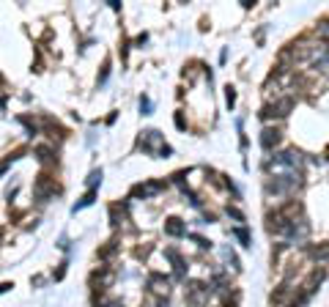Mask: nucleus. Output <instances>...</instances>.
Returning <instances> with one entry per match:
<instances>
[{
    "mask_svg": "<svg viewBox=\"0 0 329 307\" xmlns=\"http://www.w3.org/2000/svg\"><path fill=\"white\" fill-rule=\"evenodd\" d=\"M280 140H282V135L274 126H266V129L261 132V148H264V151H274V148L280 146Z\"/></svg>",
    "mask_w": 329,
    "mask_h": 307,
    "instance_id": "nucleus-4",
    "label": "nucleus"
},
{
    "mask_svg": "<svg viewBox=\"0 0 329 307\" xmlns=\"http://www.w3.org/2000/svg\"><path fill=\"white\" fill-rule=\"evenodd\" d=\"M228 214H230V217H233V219H239V222H244V214H241V211H239V208H233V206H228Z\"/></svg>",
    "mask_w": 329,
    "mask_h": 307,
    "instance_id": "nucleus-20",
    "label": "nucleus"
},
{
    "mask_svg": "<svg viewBox=\"0 0 329 307\" xmlns=\"http://www.w3.org/2000/svg\"><path fill=\"white\" fill-rule=\"evenodd\" d=\"M14 159H19V154H11V156H6V159L0 162V176H3V173H6L8 167H11V162H14Z\"/></svg>",
    "mask_w": 329,
    "mask_h": 307,
    "instance_id": "nucleus-16",
    "label": "nucleus"
},
{
    "mask_svg": "<svg viewBox=\"0 0 329 307\" xmlns=\"http://www.w3.org/2000/svg\"><path fill=\"white\" fill-rule=\"evenodd\" d=\"M162 189H164V181H146L132 189V198H151L157 192H162Z\"/></svg>",
    "mask_w": 329,
    "mask_h": 307,
    "instance_id": "nucleus-5",
    "label": "nucleus"
},
{
    "mask_svg": "<svg viewBox=\"0 0 329 307\" xmlns=\"http://www.w3.org/2000/svg\"><path fill=\"white\" fill-rule=\"evenodd\" d=\"M102 307H123V305H121V302H105Z\"/></svg>",
    "mask_w": 329,
    "mask_h": 307,
    "instance_id": "nucleus-26",
    "label": "nucleus"
},
{
    "mask_svg": "<svg viewBox=\"0 0 329 307\" xmlns=\"http://www.w3.org/2000/svg\"><path fill=\"white\" fill-rule=\"evenodd\" d=\"M11 288H14L11 283H0V294H6V291H11Z\"/></svg>",
    "mask_w": 329,
    "mask_h": 307,
    "instance_id": "nucleus-25",
    "label": "nucleus"
},
{
    "mask_svg": "<svg viewBox=\"0 0 329 307\" xmlns=\"http://www.w3.org/2000/svg\"><path fill=\"white\" fill-rule=\"evenodd\" d=\"M58 192V187H55V181L50 176H39L36 178V187H33V195H36V201H50V198Z\"/></svg>",
    "mask_w": 329,
    "mask_h": 307,
    "instance_id": "nucleus-2",
    "label": "nucleus"
},
{
    "mask_svg": "<svg viewBox=\"0 0 329 307\" xmlns=\"http://www.w3.org/2000/svg\"><path fill=\"white\" fill-rule=\"evenodd\" d=\"M167 283H170V280L162 277V274H151V277H148V285H151V291H157V294H164V296H167Z\"/></svg>",
    "mask_w": 329,
    "mask_h": 307,
    "instance_id": "nucleus-9",
    "label": "nucleus"
},
{
    "mask_svg": "<svg viewBox=\"0 0 329 307\" xmlns=\"http://www.w3.org/2000/svg\"><path fill=\"white\" fill-rule=\"evenodd\" d=\"M164 255L173 260V266H176V277L178 280H184V272H187V263H184V258L176 253V250H164Z\"/></svg>",
    "mask_w": 329,
    "mask_h": 307,
    "instance_id": "nucleus-8",
    "label": "nucleus"
},
{
    "mask_svg": "<svg viewBox=\"0 0 329 307\" xmlns=\"http://www.w3.org/2000/svg\"><path fill=\"white\" fill-rule=\"evenodd\" d=\"M107 74H110V60H105V66H102V74H99V83H105Z\"/></svg>",
    "mask_w": 329,
    "mask_h": 307,
    "instance_id": "nucleus-21",
    "label": "nucleus"
},
{
    "mask_svg": "<svg viewBox=\"0 0 329 307\" xmlns=\"http://www.w3.org/2000/svg\"><path fill=\"white\" fill-rule=\"evenodd\" d=\"M294 110V99L291 96H285V99H277L274 104H266L264 110H261V118H285L288 112Z\"/></svg>",
    "mask_w": 329,
    "mask_h": 307,
    "instance_id": "nucleus-1",
    "label": "nucleus"
},
{
    "mask_svg": "<svg viewBox=\"0 0 329 307\" xmlns=\"http://www.w3.org/2000/svg\"><path fill=\"white\" fill-rule=\"evenodd\" d=\"M151 110H154L151 99H148V96H143V99H140V112H143V115H151Z\"/></svg>",
    "mask_w": 329,
    "mask_h": 307,
    "instance_id": "nucleus-17",
    "label": "nucleus"
},
{
    "mask_svg": "<svg viewBox=\"0 0 329 307\" xmlns=\"http://www.w3.org/2000/svg\"><path fill=\"white\" fill-rule=\"evenodd\" d=\"M164 143H162V135H159L157 129H148V132H143V137H140V148L146 154H159V148H162Z\"/></svg>",
    "mask_w": 329,
    "mask_h": 307,
    "instance_id": "nucleus-3",
    "label": "nucleus"
},
{
    "mask_svg": "<svg viewBox=\"0 0 329 307\" xmlns=\"http://www.w3.org/2000/svg\"><path fill=\"white\" fill-rule=\"evenodd\" d=\"M310 258L327 260V258H329V244H324V247H313V250H310Z\"/></svg>",
    "mask_w": 329,
    "mask_h": 307,
    "instance_id": "nucleus-13",
    "label": "nucleus"
},
{
    "mask_svg": "<svg viewBox=\"0 0 329 307\" xmlns=\"http://www.w3.org/2000/svg\"><path fill=\"white\" fill-rule=\"evenodd\" d=\"M327 154H329V148H327Z\"/></svg>",
    "mask_w": 329,
    "mask_h": 307,
    "instance_id": "nucleus-28",
    "label": "nucleus"
},
{
    "mask_svg": "<svg viewBox=\"0 0 329 307\" xmlns=\"http://www.w3.org/2000/svg\"><path fill=\"white\" fill-rule=\"evenodd\" d=\"M225 102H228V107H233V104H236V91L230 88V85L225 88Z\"/></svg>",
    "mask_w": 329,
    "mask_h": 307,
    "instance_id": "nucleus-18",
    "label": "nucleus"
},
{
    "mask_svg": "<svg viewBox=\"0 0 329 307\" xmlns=\"http://www.w3.org/2000/svg\"><path fill=\"white\" fill-rule=\"evenodd\" d=\"M96 184H102V170H94L88 176V189H96Z\"/></svg>",
    "mask_w": 329,
    "mask_h": 307,
    "instance_id": "nucleus-15",
    "label": "nucleus"
},
{
    "mask_svg": "<svg viewBox=\"0 0 329 307\" xmlns=\"http://www.w3.org/2000/svg\"><path fill=\"white\" fill-rule=\"evenodd\" d=\"M209 291H212V285L198 283V280H195V283H189V302H192V305H200V302L209 296Z\"/></svg>",
    "mask_w": 329,
    "mask_h": 307,
    "instance_id": "nucleus-6",
    "label": "nucleus"
},
{
    "mask_svg": "<svg viewBox=\"0 0 329 307\" xmlns=\"http://www.w3.org/2000/svg\"><path fill=\"white\" fill-rule=\"evenodd\" d=\"M146 42H148V36H146V33H143V36H137V39H135V44H137V47H143Z\"/></svg>",
    "mask_w": 329,
    "mask_h": 307,
    "instance_id": "nucleus-24",
    "label": "nucleus"
},
{
    "mask_svg": "<svg viewBox=\"0 0 329 307\" xmlns=\"http://www.w3.org/2000/svg\"><path fill=\"white\" fill-rule=\"evenodd\" d=\"M233 236L241 242V247H253V239L247 233V228H233Z\"/></svg>",
    "mask_w": 329,
    "mask_h": 307,
    "instance_id": "nucleus-12",
    "label": "nucleus"
},
{
    "mask_svg": "<svg viewBox=\"0 0 329 307\" xmlns=\"http://www.w3.org/2000/svg\"><path fill=\"white\" fill-rule=\"evenodd\" d=\"M192 239H195V242H198L203 250H206V247H212V242H209V239H203V236H192Z\"/></svg>",
    "mask_w": 329,
    "mask_h": 307,
    "instance_id": "nucleus-23",
    "label": "nucleus"
},
{
    "mask_svg": "<svg viewBox=\"0 0 329 307\" xmlns=\"http://www.w3.org/2000/svg\"><path fill=\"white\" fill-rule=\"evenodd\" d=\"M164 233L173 236V239H181V236H187V225H184L178 217H170L167 222H164Z\"/></svg>",
    "mask_w": 329,
    "mask_h": 307,
    "instance_id": "nucleus-7",
    "label": "nucleus"
},
{
    "mask_svg": "<svg viewBox=\"0 0 329 307\" xmlns=\"http://www.w3.org/2000/svg\"><path fill=\"white\" fill-rule=\"evenodd\" d=\"M176 126H178V129H187V121H184L181 112H176Z\"/></svg>",
    "mask_w": 329,
    "mask_h": 307,
    "instance_id": "nucleus-22",
    "label": "nucleus"
},
{
    "mask_svg": "<svg viewBox=\"0 0 329 307\" xmlns=\"http://www.w3.org/2000/svg\"><path fill=\"white\" fill-rule=\"evenodd\" d=\"M115 250H118V242H115V239H112V242H107V247H105V250H102V253H99V258H102V260H107V258H110L112 253H115Z\"/></svg>",
    "mask_w": 329,
    "mask_h": 307,
    "instance_id": "nucleus-14",
    "label": "nucleus"
},
{
    "mask_svg": "<svg viewBox=\"0 0 329 307\" xmlns=\"http://www.w3.org/2000/svg\"><path fill=\"white\" fill-rule=\"evenodd\" d=\"M36 156H39L44 165H53V162H55V154H53V148H50V146H39V148H36Z\"/></svg>",
    "mask_w": 329,
    "mask_h": 307,
    "instance_id": "nucleus-10",
    "label": "nucleus"
},
{
    "mask_svg": "<svg viewBox=\"0 0 329 307\" xmlns=\"http://www.w3.org/2000/svg\"><path fill=\"white\" fill-rule=\"evenodd\" d=\"M118 214H121V208L112 206V208H110V219H112V225H121V217H118Z\"/></svg>",
    "mask_w": 329,
    "mask_h": 307,
    "instance_id": "nucleus-19",
    "label": "nucleus"
},
{
    "mask_svg": "<svg viewBox=\"0 0 329 307\" xmlns=\"http://www.w3.org/2000/svg\"><path fill=\"white\" fill-rule=\"evenodd\" d=\"M94 198H96V189H88V192H85V195L80 198V203H74V214H77V211H82V208H88L91 203H94Z\"/></svg>",
    "mask_w": 329,
    "mask_h": 307,
    "instance_id": "nucleus-11",
    "label": "nucleus"
},
{
    "mask_svg": "<svg viewBox=\"0 0 329 307\" xmlns=\"http://www.w3.org/2000/svg\"><path fill=\"white\" fill-rule=\"evenodd\" d=\"M0 236H3V228H0Z\"/></svg>",
    "mask_w": 329,
    "mask_h": 307,
    "instance_id": "nucleus-27",
    "label": "nucleus"
}]
</instances>
